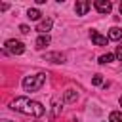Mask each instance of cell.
I'll list each match as a JSON object with an SVG mask.
<instances>
[{
  "mask_svg": "<svg viewBox=\"0 0 122 122\" xmlns=\"http://www.w3.org/2000/svg\"><path fill=\"white\" fill-rule=\"evenodd\" d=\"M10 107H11L13 111L21 112V114L34 116V118H38V116H42V114L46 112V109H44V105H42L40 101L29 99V97H25V95H21V97H15V99L10 103Z\"/></svg>",
  "mask_w": 122,
  "mask_h": 122,
  "instance_id": "6da1fadb",
  "label": "cell"
},
{
  "mask_svg": "<svg viewBox=\"0 0 122 122\" xmlns=\"http://www.w3.org/2000/svg\"><path fill=\"white\" fill-rule=\"evenodd\" d=\"M46 82V74L44 72H36V74H29L23 78V90L25 92H38Z\"/></svg>",
  "mask_w": 122,
  "mask_h": 122,
  "instance_id": "7a4b0ae2",
  "label": "cell"
},
{
  "mask_svg": "<svg viewBox=\"0 0 122 122\" xmlns=\"http://www.w3.org/2000/svg\"><path fill=\"white\" fill-rule=\"evenodd\" d=\"M23 51H25V44H23L21 40H13V38L6 40V44H4V53H11V55H21Z\"/></svg>",
  "mask_w": 122,
  "mask_h": 122,
  "instance_id": "3957f363",
  "label": "cell"
},
{
  "mask_svg": "<svg viewBox=\"0 0 122 122\" xmlns=\"http://www.w3.org/2000/svg\"><path fill=\"white\" fill-rule=\"evenodd\" d=\"M90 8H92V2H88V0H76V4H74L76 15H86L90 11Z\"/></svg>",
  "mask_w": 122,
  "mask_h": 122,
  "instance_id": "277c9868",
  "label": "cell"
},
{
  "mask_svg": "<svg viewBox=\"0 0 122 122\" xmlns=\"http://www.w3.org/2000/svg\"><path fill=\"white\" fill-rule=\"evenodd\" d=\"M93 8H95L99 13H109V11L112 10V4H111L109 0H95V2H93Z\"/></svg>",
  "mask_w": 122,
  "mask_h": 122,
  "instance_id": "5b68a950",
  "label": "cell"
},
{
  "mask_svg": "<svg viewBox=\"0 0 122 122\" xmlns=\"http://www.w3.org/2000/svg\"><path fill=\"white\" fill-rule=\"evenodd\" d=\"M51 25H53V19H51V17H46V19H42V21L36 25V30H38L40 34H48V30H51Z\"/></svg>",
  "mask_w": 122,
  "mask_h": 122,
  "instance_id": "8992f818",
  "label": "cell"
},
{
  "mask_svg": "<svg viewBox=\"0 0 122 122\" xmlns=\"http://www.w3.org/2000/svg\"><path fill=\"white\" fill-rule=\"evenodd\" d=\"M90 38L95 46H107V42H109V36H103L97 30H90Z\"/></svg>",
  "mask_w": 122,
  "mask_h": 122,
  "instance_id": "52a82bcc",
  "label": "cell"
},
{
  "mask_svg": "<svg viewBox=\"0 0 122 122\" xmlns=\"http://www.w3.org/2000/svg\"><path fill=\"white\" fill-rule=\"evenodd\" d=\"M44 61H50V63H65V55H63L61 51L44 53Z\"/></svg>",
  "mask_w": 122,
  "mask_h": 122,
  "instance_id": "ba28073f",
  "label": "cell"
},
{
  "mask_svg": "<svg viewBox=\"0 0 122 122\" xmlns=\"http://www.w3.org/2000/svg\"><path fill=\"white\" fill-rule=\"evenodd\" d=\"M50 42H51L50 34H40V36L36 38V42H34V48H36V50H44V48H46Z\"/></svg>",
  "mask_w": 122,
  "mask_h": 122,
  "instance_id": "9c48e42d",
  "label": "cell"
},
{
  "mask_svg": "<svg viewBox=\"0 0 122 122\" xmlns=\"http://www.w3.org/2000/svg\"><path fill=\"white\" fill-rule=\"evenodd\" d=\"M120 38H122V29H118V27L109 29V40H120Z\"/></svg>",
  "mask_w": 122,
  "mask_h": 122,
  "instance_id": "30bf717a",
  "label": "cell"
},
{
  "mask_svg": "<svg viewBox=\"0 0 122 122\" xmlns=\"http://www.w3.org/2000/svg\"><path fill=\"white\" fill-rule=\"evenodd\" d=\"M40 15H42V13H40L36 8H29V10H27V17H29V19H32V21H38V19H40Z\"/></svg>",
  "mask_w": 122,
  "mask_h": 122,
  "instance_id": "8fae6325",
  "label": "cell"
},
{
  "mask_svg": "<svg viewBox=\"0 0 122 122\" xmlns=\"http://www.w3.org/2000/svg\"><path fill=\"white\" fill-rule=\"evenodd\" d=\"M76 97H78V93H76L74 90H67V92H65V95H63V101L71 103V101H74Z\"/></svg>",
  "mask_w": 122,
  "mask_h": 122,
  "instance_id": "7c38bea8",
  "label": "cell"
},
{
  "mask_svg": "<svg viewBox=\"0 0 122 122\" xmlns=\"http://www.w3.org/2000/svg\"><path fill=\"white\" fill-rule=\"evenodd\" d=\"M109 122H122V111H112L109 114Z\"/></svg>",
  "mask_w": 122,
  "mask_h": 122,
  "instance_id": "4fadbf2b",
  "label": "cell"
},
{
  "mask_svg": "<svg viewBox=\"0 0 122 122\" xmlns=\"http://www.w3.org/2000/svg\"><path fill=\"white\" fill-rule=\"evenodd\" d=\"M114 57H116L114 53H105V55H101V57H99V63H101V65H107V63L114 61Z\"/></svg>",
  "mask_w": 122,
  "mask_h": 122,
  "instance_id": "5bb4252c",
  "label": "cell"
},
{
  "mask_svg": "<svg viewBox=\"0 0 122 122\" xmlns=\"http://www.w3.org/2000/svg\"><path fill=\"white\" fill-rule=\"evenodd\" d=\"M92 84H93V86H101V84H103V76H101V74H93Z\"/></svg>",
  "mask_w": 122,
  "mask_h": 122,
  "instance_id": "9a60e30c",
  "label": "cell"
},
{
  "mask_svg": "<svg viewBox=\"0 0 122 122\" xmlns=\"http://www.w3.org/2000/svg\"><path fill=\"white\" fill-rule=\"evenodd\" d=\"M114 55H116V59H120V61H122V42L116 46V53H114Z\"/></svg>",
  "mask_w": 122,
  "mask_h": 122,
  "instance_id": "2e32d148",
  "label": "cell"
},
{
  "mask_svg": "<svg viewBox=\"0 0 122 122\" xmlns=\"http://www.w3.org/2000/svg\"><path fill=\"white\" fill-rule=\"evenodd\" d=\"M19 30H21L23 34H29V32H30V29H29L27 25H21V27H19Z\"/></svg>",
  "mask_w": 122,
  "mask_h": 122,
  "instance_id": "e0dca14e",
  "label": "cell"
},
{
  "mask_svg": "<svg viewBox=\"0 0 122 122\" xmlns=\"http://www.w3.org/2000/svg\"><path fill=\"white\" fill-rule=\"evenodd\" d=\"M59 107H61L59 103H53V116H57V114H59Z\"/></svg>",
  "mask_w": 122,
  "mask_h": 122,
  "instance_id": "ac0fdd59",
  "label": "cell"
},
{
  "mask_svg": "<svg viewBox=\"0 0 122 122\" xmlns=\"http://www.w3.org/2000/svg\"><path fill=\"white\" fill-rule=\"evenodd\" d=\"M8 8H10V6H8V4H0V10H2V11H6V10H8Z\"/></svg>",
  "mask_w": 122,
  "mask_h": 122,
  "instance_id": "d6986e66",
  "label": "cell"
},
{
  "mask_svg": "<svg viewBox=\"0 0 122 122\" xmlns=\"http://www.w3.org/2000/svg\"><path fill=\"white\" fill-rule=\"evenodd\" d=\"M120 15H122V2H120Z\"/></svg>",
  "mask_w": 122,
  "mask_h": 122,
  "instance_id": "ffe728a7",
  "label": "cell"
},
{
  "mask_svg": "<svg viewBox=\"0 0 122 122\" xmlns=\"http://www.w3.org/2000/svg\"><path fill=\"white\" fill-rule=\"evenodd\" d=\"M2 122H13V120H2Z\"/></svg>",
  "mask_w": 122,
  "mask_h": 122,
  "instance_id": "44dd1931",
  "label": "cell"
},
{
  "mask_svg": "<svg viewBox=\"0 0 122 122\" xmlns=\"http://www.w3.org/2000/svg\"><path fill=\"white\" fill-rule=\"evenodd\" d=\"M120 107H122V97H120Z\"/></svg>",
  "mask_w": 122,
  "mask_h": 122,
  "instance_id": "7402d4cb",
  "label": "cell"
}]
</instances>
